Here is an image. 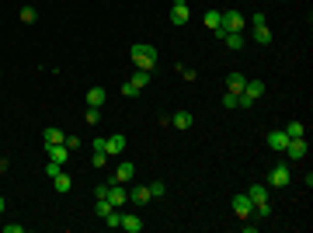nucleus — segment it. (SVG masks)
Returning <instances> with one entry per match:
<instances>
[{
    "instance_id": "obj_23",
    "label": "nucleus",
    "mask_w": 313,
    "mask_h": 233,
    "mask_svg": "<svg viewBox=\"0 0 313 233\" xmlns=\"http://www.w3.org/2000/svg\"><path fill=\"white\" fill-rule=\"evenodd\" d=\"M247 195H251L254 205H257V202H268V185H251V192H247Z\"/></svg>"
},
{
    "instance_id": "obj_19",
    "label": "nucleus",
    "mask_w": 313,
    "mask_h": 233,
    "mask_svg": "<svg viewBox=\"0 0 313 233\" xmlns=\"http://www.w3.org/2000/svg\"><path fill=\"white\" fill-rule=\"evenodd\" d=\"M244 84H247L244 73H230V77H226V91H230V94H244Z\"/></svg>"
},
{
    "instance_id": "obj_26",
    "label": "nucleus",
    "mask_w": 313,
    "mask_h": 233,
    "mask_svg": "<svg viewBox=\"0 0 313 233\" xmlns=\"http://www.w3.org/2000/svg\"><path fill=\"white\" fill-rule=\"evenodd\" d=\"M251 216H254V219H268V216H272V205H268V202H257L254 209H251Z\"/></svg>"
},
{
    "instance_id": "obj_24",
    "label": "nucleus",
    "mask_w": 313,
    "mask_h": 233,
    "mask_svg": "<svg viewBox=\"0 0 313 233\" xmlns=\"http://www.w3.org/2000/svg\"><path fill=\"white\" fill-rule=\"evenodd\" d=\"M112 209H115V205H112L108 198H94V216H101V219H105V216L112 213Z\"/></svg>"
},
{
    "instance_id": "obj_11",
    "label": "nucleus",
    "mask_w": 313,
    "mask_h": 233,
    "mask_svg": "<svg viewBox=\"0 0 313 233\" xmlns=\"http://www.w3.org/2000/svg\"><path fill=\"white\" fill-rule=\"evenodd\" d=\"M146 202H153V195H150V185H136V188L129 192V205H146Z\"/></svg>"
},
{
    "instance_id": "obj_17",
    "label": "nucleus",
    "mask_w": 313,
    "mask_h": 233,
    "mask_svg": "<svg viewBox=\"0 0 313 233\" xmlns=\"http://www.w3.org/2000/svg\"><path fill=\"white\" fill-rule=\"evenodd\" d=\"M265 91H268V84H265V80H247V84H244V94L251 97V101H257Z\"/></svg>"
},
{
    "instance_id": "obj_13",
    "label": "nucleus",
    "mask_w": 313,
    "mask_h": 233,
    "mask_svg": "<svg viewBox=\"0 0 313 233\" xmlns=\"http://www.w3.org/2000/svg\"><path fill=\"white\" fill-rule=\"evenodd\" d=\"M268 146H272L275 153H285V146H289V136H285V129H275V133H268Z\"/></svg>"
},
{
    "instance_id": "obj_35",
    "label": "nucleus",
    "mask_w": 313,
    "mask_h": 233,
    "mask_svg": "<svg viewBox=\"0 0 313 233\" xmlns=\"http://www.w3.org/2000/svg\"><path fill=\"white\" fill-rule=\"evenodd\" d=\"M4 233H24L21 223H4Z\"/></svg>"
},
{
    "instance_id": "obj_18",
    "label": "nucleus",
    "mask_w": 313,
    "mask_h": 233,
    "mask_svg": "<svg viewBox=\"0 0 313 233\" xmlns=\"http://www.w3.org/2000/svg\"><path fill=\"white\" fill-rule=\"evenodd\" d=\"M188 18H192V14H188V4H174V7H171V24H188Z\"/></svg>"
},
{
    "instance_id": "obj_20",
    "label": "nucleus",
    "mask_w": 313,
    "mask_h": 233,
    "mask_svg": "<svg viewBox=\"0 0 313 233\" xmlns=\"http://www.w3.org/2000/svg\"><path fill=\"white\" fill-rule=\"evenodd\" d=\"M105 97H108L105 87H91V91H87V108H101V105H105Z\"/></svg>"
},
{
    "instance_id": "obj_39",
    "label": "nucleus",
    "mask_w": 313,
    "mask_h": 233,
    "mask_svg": "<svg viewBox=\"0 0 313 233\" xmlns=\"http://www.w3.org/2000/svg\"><path fill=\"white\" fill-rule=\"evenodd\" d=\"M174 4H188V0H174Z\"/></svg>"
},
{
    "instance_id": "obj_21",
    "label": "nucleus",
    "mask_w": 313,
    "mask_h": 233,
    "mask_svg": "<svg viewBox=\"0 0 313 233\" xmlns=\"http://www.w3.org/2000/svg\"><path fill=\"white\" fill-rule=\"evenodd\" d=\"M53 185H56V192H59V195H66L70 188H73V181H70V174H66V171L53 174Z\"/></svg>"
},
{
    "instance_id": "obj_12",
    "label": "nucleus",
    "mask_w": 313,
    "mask_h": 233,
    "mask_svg": "<svg viewBox=\"0 0 313 233\" xmlns=\"http://www.w3.org/2000/svg\"><path fill=\"white\" fill-rule=\"evenodd\" d=\"M285 157H289V160H303V157H306V136L289 139V146H285Z\"/></svg>"
},
{
    "instance_id": "obj_1",
    "label": "nucleus",
    "mask_w": 313,
    "mask_h": 233,
    "mask_svg": "<svg viewBox=\"0 0 313 233\" xmlns=\"http://www.w3.org/2000/svg\"><path fill=\"white\" fill-rule=\"evenodd\" d=\"M129 56H133V63H136V70H150V73H153V66H156V49L153 45L136 42V45L129 49Z\"/></svg>"
},
{
    "instance_id": "obj_22",
    "label": "nucleus",
    "mask_w": 313,
    "mask_h": 233,
    "mask_svg": "<svg viewBox=\"0 0 313 233\" xmlns=\"http://www.w3.org/2000/svg\"><path fill=\"white\" fill-rule=\"evenodd\" d=\"M63 139H66V133L56 129V125H49V129L42 133V143H63Z\"/></svg>"
},
{
    "instance_id": "obj_29",
    "label": "nucleus",
    "mask_w": 313,
    "mask_h": 233,
    "mask_svg": "<svg viewBox=\"0 0 313 233\" xmlns=\"http://www.w3.org/2000/svg\"><path fill=\"white\" fill-rule=\"evenodd\" d=\"M84 122H87V125H98L101 122V108H87V112H84Z\"/></svg>"
},
{
    "instance_id": "obj_3",
    "label": "nucleus",
    "mask_w": 313,
    "mask_h": 233,
    "mask_svg": "<svg viewBox=\"0 0 313 233\" xmlns=\"http://www.w3.org/2000/svg\"><path fill=\"white\" fill-rule=\"evenodd\" d=\"M146 84H150V70H136L133 77H129L125 84H122V94H125V97H136L139 91L146 87Z\"/></svg>"
},
{
    "instance_id": "obj_34",
    "label": "nucleus",
    "mask_w": 313,
    "mask_h": 233,
    "mask_svg": "<svg viewBox=\"0 0 313 233\" xmlns=\"http://www.w3.org/2000/svg\"><path fill=\"white\" fill-rule=\"evenodd\" d=\"M223 108H237V94L226 91V94H223Z\"/></svg>"
},
{
    "instance_id": "obj_4",
    "label": "nucleus",
    "mask_w": 313,
    "mask_h": 233,
    "mask_svg": "<svg viewBox=\"0 0 313 233\" xmlns=\"http://www.w3.org/2000/svg\"><path fill=\"white\" fill-rule=\"evenodd\" d=\"M45 157L59 164V167H66L70 164V150H66V143H45Z\"/></svg>"
},
{
    "instance_id": "obj_14",
    "label": "nucleus",
    "mask_w": 313,
    "mask_h": 233,
    "mask_svg": "<svg viewBox=\"0 0 313 233\" xmlns=\"http://www.w3.org/2000/svg\"><path fill=\"white\" fill-rule=\"evenodd\" d=\"M167 122H171L174 129H192V125H195V115H192V112H174Z\"/></svg>"
},
{
    "instance_id": "obj_25",
    "label": "nucleus",
    "mask_w": 313,
    "mask_h": 233,
    "mask_svg": "<svg viewBox=\"0 0 313 233\" xmlns=\"http://www.w3.org/2000/svg\"><path fill=\"white\" fill-rule=\"evenodd\" d=\"M285 136H289V139H299V136H306L303 122H289V125H285Z\"/></svg>"
},
{
    "instance_id": "obj_38",
    "label": "nucleus",
    "mask_w": 313,
    "mask_h": 233,
    "mask_svg": "<svg viewBox=\"0 0 313 233\" xmlns=\"http://www.w3.org/2000/svg\"><path fill=\"white\" fill-rule=\"evenodd\" d=\"M4 209H7V202H4V195H0V213H4Z\"/></svg>"
},
{
    "instance_id": "obj_36",
    "label": "nucleus",
    "mask_w": 313,
    "mask_h": 233,
    "mask_svg": "<svg viewBox=\"0 0 313 233\" xmlns=\"http://www.w3.org/2000/svg\"><path fill=\"white\" fill-rule=\"evenodd\" d=\"M59 171H63V167H59V164H53V160L45 164V174H49V177H53V174H59Z\"/></svg>"
},
{
    "instance_id": "obj_37",
    "label": "nucleus",
    "mask_w": 313,
    "mask_h": 233,
    "mask_svg": "<svg viewBox=\"0 0 313 233\" xmlns=\"http://www.w3.org/2000/svg\"><path fill=\"white\" fill-rule=\"evenodd\" d=\"M7 167H11V160H7V157H0V174H4Z\"/></svg>"
},
{
    "instance_id": "obj_5",
    "label": "nucleus",
    "mask_w": 313,
    "mask_h": 233,
    "mask_svg": "<svg viewBox=\"0 0 313 233\" xmlns=\"http://www.w3.org/2000/svg\"><path fill=\"white\" fill-rule=\"evenodd\" d=\"M105 198H108L115 209H125V205H129V192H125V185H118V181L108 185V195H105Z\"/></svg>"
},
{
    "instance_id": "obj_7",
    "label": "nucleus",
    "mask_w": 313,
    "mask_h": 233,
    "mask_svg": "<svg viewBox=\"0 0 313 233\" xmlns=\"http://www.w3.org/2000/svg\"><path fill=\"white\" fill-rule=\"evenodd\" d=\"M136 177V164L133 160H118L115 164V174H112V181H118V185H129Z\"/></svg>"
},
{
    "instance_id": "obj_8",
    "label": "nucleus",
    "mask_w": 313,
    "mask_h": 233,
    "mask_svg": "<svg viewBox=\"0 0 313 233\" xmlns=\"http://www.w3.org/2000/svg\"><path fill=\"white\" fill-rule=\"evenodd\" d=\"M125 146H129V139L122 136V133L105 136V153H108V157H122V153H125Z\"/></svg>"
},
{
    "instance_id": "obj_10",
    "label": "nucleus",
    "mask_w": 313,
    "mask_h": 233,
    "mask_svg": "<svg viewBox=\"0 0 313 233\" xmlns=\"http://www.w3.org/2000/svg\"><path fill=\"white\" fill-rule=\"evenodd\" d=\"M289 181H293V171H289V167H272V171H268V188H285Z\"/></svg>"
},
{
    "instance_id": "obj_15",
    "label": "nucleus",
    "mask_w": 313,
    "mask_h": 233,
    "mask_svg": "<svg viewBox=\"0 0 313 233\" xmlns=\"http://www.w3.org/2000/svg\"><path fill=\"white\" fill-rule=\"evenodd\" d=\"M118 230H125V233H139V230H143V223H139V216H136V213H122V223H118Z\"/></svg>"
},
{
    "instance_id": "obj_27",
    "label": "nucleus",
    "mask_w": 313,
    "mask_h": 233,
    "mask_svg": "<svg viewBox=\"0 0 313 233\" xmlns=\"http://www.w3.org/2000/svg\"><path fill=\"white\" fill-rule=\"evenodd\" d=\"M219 21H223V11H205V28H219Z\"/></svg>"
},
{
    "instance_id": "obj_33",
    "label": "nucleus",
    "mask_w": 313,
    "mask_h": 233,
    "mask_svg": "<svg viewBox=\"0 0 313 233\" xmlns=\"http://www.w3.org/2000/svg\"><path fill=\"white\" fill-rule=\"evenodd\" d=\"M63 143H66V150L73 153V150H77V146H80V136H66V139H63Z\"/></svg>"
},
{
    "instance_id": "obj_6",
    "label": "nucleus",
    "mask_w": 313,
    "mask_h": 233,
    "mask_svg": "<svg viewBox=\"0 0 313 233\" xmlns=\"http://www.w3.org/2000/svg\"><path fill=\"white\" fill-rule=\"evenodd\" d=\"M254 32H251V35H254V42L257 45H268V42H272V28H268V21H265V14H254Z\"/></svg>"
},
{
    "instance_id": "obj_9",
    "label": "nucleus",
    "mask_w": 313,
    "mask_h": 233,
    "mask_svg": "<svg viewBox=\"0 0 313 233\" xmlns=\"http://www.w3.org/2000/svg\"><path fill=\"white\" fill-rule=\"evenodd\" d=\"M233 216L237 219H251V209H254V202H251V195H233Z\"/></svg>"
},
{
    "instance_id": "obj_31",
    "label": "nucleus",
    "mask_w": 313,
    "mask_h": 233,
    "mask_svg": "<svg viewBox=\"0 0 313 233\" xmlns=\"http://www.w3.org/2000/svg\"><path fill=\"white\" fill-rule=\"evenodd\" d=\"M105 223H108L112 230H118V223H122V209H112V213L105 216Z\"/></svg>"
},
{
    "instance_id": "obj_32",
    "label": "nucleus",
    "mask_w": 313,
    "mask_h": 233,
    "mask_svg": "<svg viewBox=\"0 0 313 233\" xmlns=\"http://www.w3.org/2000/svg\"><path fill=\"white\" fill-rule=\"evenodd\" d=\"M150 195H153V198H164V195H167V185H164V181H153V185H150Z\"/></svg>"
},
{
    "instance_id": "obj_30",
    "label": "nucleus",
    "mask_w": 313,
    "mask_h": 233,
    "mask_svg": "<svg viewBox=\"0 0 313 233\" xmlns=\"http://www.w3.org/2000/svg\"><path fill=\"white\" fill-rule=\"evenodd\" d=\"M108 160H112V157L105 153V150H94V157H91V164H94V167H108Z\"/></svg>"
},
{
    "instance_id": "obj_28",
    "label": "nucleus",
    "mask_w": 313,
    "mask_h": 233,
    "mask_svg": "<svg viewBox=\"0 0 313 233\" xmlns=\"http://www.w3.org/2000/svg\"><path fill=\"white\" fill-rule=\"evenodd\" d=\"M18 18L24 21V24H35V21H39V11H35V7H21Z\"/></svg>"
},
{
    "instance_id": "obj_16",
    "label": "nucleus",
    "mask_w": 313,
    "mask_h": 233,
    "mask_svg": "<svg viewBox=\"0 0 313 233\" xmlns=\"http://www.w3.org/2000/svg\"><path fill=\"white\" fill-rule=\"evenodd\" d=\"M219 42H226V49H230V53H240V49L247 45V39H244L240 32H226V35H223Z\"/></svg>"
},
{
    "instance_id": "obj_2",
    "label": "nucleus",
    "mask_w": 313,
    "mask_h": 233,
    "mask_svg": "<svg viewBox=\"0 0 313 233\" xmlns=\"http://www.w3.org/2000/svg\"><path fill=\"white\" fill-rule=\"evenodd\" d=\"M244 24H247V21H244L240 11H223V21H219V28H216L213 35H216V39H223L226 32H244Z\"/></svg>"
}]
</instances>
